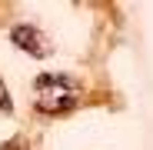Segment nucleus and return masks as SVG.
Masks as SVG:
<instances>
[{
  "mask_svg": "<svg viewBox=\"0 0 153 150\" xmlns=\"http://www.w3.org/2000/svg\"><path fill=\"white\" fill-rule=\"evenodd\" d=\"M10 40L20 47V50H27L30 57H47L50 54V40L40 27H33V23H17V27L10 30Z\"/></svg>",
  "mask_w": 153,
  "mask_h": 150,
  "instance_id": "f03ea898",
  "label": "nucleus"
},
{
  "mask_svg": "<svg viewBox=\"0 0 153 150\" xmlns=\"http://www.w3.org/2000/svg\"><path fill=\"white\" fill-rule=\"evenodd\" d=\"M10 110H13V104H10V93H7L4 80H0V113H10Z\"/></svg>",
  "mask_w": 153,
  "mask_h": 150,
  "instance_id": "7ed1b4c3",
  "label": "nucleus"
},
{
  "mask_svg": "<svg viewBox=\"0 0 153 150\" xmlns=\"http://www.w3.org/2000/svg\"><path fill=\"white\" fill-rule=\"evenodd\" d=\"M80 100V87L63 73H40L33 80V104L43 113H70Z\"/></svg>",
  "mask_w": 153,
  "mask_h": 150,
  "instance_id": "f257e3e1",
  "label": "nucleus"
}]
</instances>
